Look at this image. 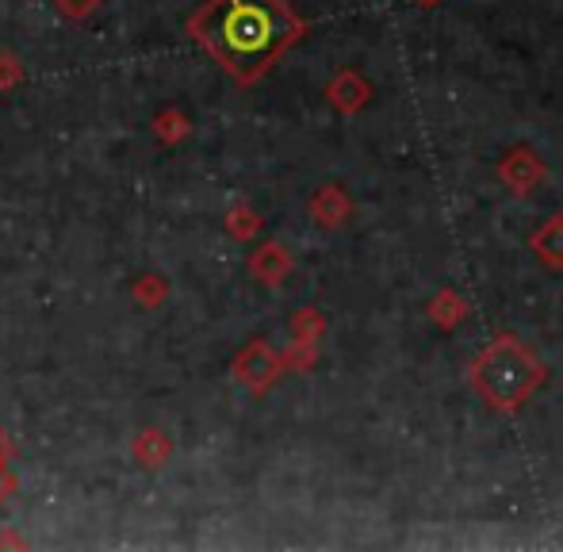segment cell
Segmentation results:
<instances>
[{
    "label": "cell",
    "instance_id": "6da1fadb",
    "mask_svg": "<svg viewBox=\"0 0 563 552\" xmlns=\"http://www.w3.org/2000/svg\"><path fill=\"white\" fill-rule=\"evenodd\" d=\"M296 20L276 0H227L208 15V43L234 74L250 77L265 69L288 46Z\"/></svg>",
    "mask_w": 563,
    "mask_h": 552
},
{
    "label": "cell",
    "instance_id": "7a4b0ae2",
    "mask_svg": "<svg viewBox=\"0 0 563 552\" xmlns=\"http://www.w3.org/2000/svg\"><path fill=\"white\" fill-rule=\"evenodd\" d=\"M544 380H549V368L518 334H498L467 368V384L479 391L490 411L503 415L521 411Z\"/></svg>",
    "mask_w": 563,
    "mask_h": 552
},
{
    "label": "cell",
    "instance_id": "3957f363",
    "mask_svg": "<svg viewBox=\"0 0 563 552\" xmlns=\"http://www.w3.org/2000/svg\"><path fill=\"white\" fill-rule=\"evenodd\" d=\"M498 177H503L518 196H526L544 180V162L533 154V150L518 146V150H510V154L503 157V165H498Z\"/></svg>",
    "mask_w": 563,
    "mask_h": 552
},
{
    "label": "cell",
    "instance_id": "277c9868",
    "mask_svg": "<svg viewBox=\"0 0 563 552\" xmlns=\"http://www.w3.org/2000/svg\"><path fill=\"white\" fill-rule=\"evenodd\" d=\"M529 246H533V254L541 257L549 269H563V216H552L549 223L529 239Z\"/></svg>",
    "mask_w": 563,
    "mask_h": 552
},
{
    "label": "cell",
    "instance_id": "5b68a950",
    "mask_svg": "<svg viewBox=\"0 0 563 552\" xmlns=\"http://www.w3.org/2000/svg\"><path fill=\"white\" fill-rule=\"evenodd\" d=\"M330 92H334V100H338L341 108H345V112H356V108H361L364 100H368V89H364V85L356 81L353 74H349V77H341V81H338Z\"/></svg>",
    "mask_w": 563,
    "mask_h": 552
},
{
    "label": "cell",
    "instance_id": "8992f818",
    "mask_svg": "<svg viewBox=\"0 0 563 552\" xmlns=\"http://www.w3.org/2000/svg\"><path fill=\"white\" fill-rule=\"evenodd\" d=\"M464 311H467L464 299L452 296V291H441V296L430 303V314L441 322V327H452V322H460V319H464Z\"/></svg>",
    "mask_w": 563,
    "mask_h": 552
},
{
    "label": "cell",
    "instance_id": "52a82bcc",
    "mask_svg": "<svg viewBox=\"0 0 563 552\" xmlns=\"http://www.w3.org/2000/svg\"><path fill=\"white\" fill-rule=\"evenodd\" d=\"M418 4H438V0H418Z\"/></svg>",
    "mask_w": 563,
    "mask_h": 552
}]
</instances>
